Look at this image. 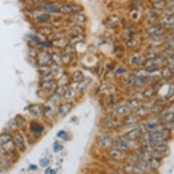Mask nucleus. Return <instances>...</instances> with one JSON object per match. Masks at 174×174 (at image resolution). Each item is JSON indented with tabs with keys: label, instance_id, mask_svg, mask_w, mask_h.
<instances>
[{
	"label": "nucleus",
	"instance_id": "35",
	"mask_svg": "<svg viewBox=\"0 0 174 174\" xmlns=\"http://www.w3.org/2000/svg\"><path fill=\"white\" fill-rule=\"evenodd\" d=\"M156 93V88L152 87V88H150L148 89H147L146 91L144 93V95L146 97H150L153 96Z\"/></svg>",
	"mask_w": 174,
	"mask_h": 174
},
{
	"label": "nucleus",
	"instance_id": "14",
	"mask_svg": "<svg viewBox=\"0 0 174 174\" xmlns=\"http://www.w3.org/2000/svg\"><path fill=\"white\" fill-rule=\"evenodd\" d=\"M141 134H142V132H141L140 129H133V130H130L128 132H127L126 134L124 135V138L126 139V140L133 141L138 139L139 137L140 136Z\"/></svg>",
	"mask_w": 174,
	"mask_h": 174
},
{
	"label": "nucleus",
	"instance_id": "13",
	"mask_svg": "<svg viewBox=\"0 0 174 174\" xmlns=\"http://www.w3.org/2000/svg\"><path fill=\"white\" fill-rule=\"evenodd\" d=\"M120 22V19L116 15H111L107 19L105 25L108 28H115Z\"/></svg>",
	"mask_w": 174,
	"mask_h": 174
},
{
	"label": "nucleus",
	"instance_id": "46",
	"mask_svg": "<svg viewBox=\"0 0 174 174\" xmlns=\"http://www.w3.org/2000/svg\"><path fill=\"white\" fill-rule=\"evenodd\" d=\"M57 136L59 137V138L66 139L67 138V134H66V132H65V131L61 130L57 133Z\"/></svg>",
	"mask_w": 174,
	"mask_h": 174
},
{
	"label": "nucleus",
	"instance_id": "31",
	"mask_svg": "<svg viewBox=\"0 0 174 174\" xmlns=\"http://www.w3.org/2000/svg\"><path fill=\"white\" fill-rule=\"evenodd\" d=\"M51 57L53 61H55L57 65H63L64 63L62 61V57H61V55H59L57 54H54L53 55L51 56Z\"/></svg>",
	"mask_w": 174,
	"mask_h": 174
},
{
	"label": "nucleus",
	"instance_id": "18",
	"mask_svg": "<svg viewBox=\"0 0 174 174\" xmlns=\"http://www.w3.org/2000/svg\"><path fill=\"white\" fill-rule=\"evenodd\" d=\"M42 88L44 90L49 92L56 89V84L52 80L44 81L42 84Z\"/></svg>",
	"mask_w": 174,
	"mask_h": 174
},
{
	"label": "nucleus",
	"instance_id": "11",
	"mask_svg": "<svg viewBox=\"0 0 174 174\" xmlns=\"http://www.w3.org/2000/svg\"><path fill=\"white\" fill-rule=\"evenodd\" d=\"M124 171L127 174H145L146 172L141 169L137 165H126L124 167Z\"/></svg>",
	"mask_w": 174,
	"mask_h": 174
},
{
	"label": "nucleus",
	"instance_id": "6",
	"mask_svg": "<svg viewBox=\"0 0 174 174\" xmlns=\"http://www.w3.org/2000/svg\"><path fill=\"white\" fill-rule=\"evenodd\" d=\"M109 156L112 159L117 160V161H123L127 157L126 152L113 148L109 151Z\"/></svg>",
	"mask_w": 174,
	"mask_h": 174
},
{
	"label": "nucleus",
	"instance_id": "8",
	"mask_svg": "<svg viewBox=\"0 0 174 174\" xmlns=\"http://www.w3.org/2000/svg\"><path fill=\"white\" fill-rule=\"evenodd\" d=\"M127 84L130 86L137 87V88H142L143 86H144L146 83L142 79H140L133 74L129 76L127 80Z\"/></svg>",
	"mask_w": 174,
	"mask_h": 174
},
{
	"label": "nucleus",
	"instance_id": "3",
	"mask_svg": "<svg viewBox=\"0 0 174 174\" xmlns=\"http://www.w3.org/2000/svg\"><path fill=\"white\" fill-rule=\"evenodd\" d=\"M37 61L40 66H49L53 62L51 56L46 52H41L38 54Z\"/></svg>",
	"mask_w": 174,
	"mask_h": 174
},
{
	"label": "nucleus",
	"instance_id": "50",
	"mask_svg": "<svg viewBox=\"0 0 174 174\" xmlns=\"http://www.w3.org/2000/svg\"><path fill=\"white\" fill-rule=\"evenodd\" d=\"M37 166L36 165H30V170H36L37 169Z\"/></svg>",
	"mask_w": 174,
	"mask_h": 174
},
{
	"label": "nucleus",
	"instance_id": "2",
	"mask_svg": "<svg viewBox=\"0 0 174 174\" xmlns=\"http://www.w3.org/2000/svg\"><path fill=\"white\" fill-rule=\"evenodd\" d=\"M84 8L78 4H67L64 5L59 8V12L63 14H77L83 10Z\"/></svg>",
	"mask_w": 174,
	"mask_h": 174
},
{
	"label": "nucleus",
	"instance_id": "27",
	"mask_svg": "<svg viewBox=\"0 0 174 174\" xmlns=\"http://www.w3.org/2000/svg\"><path fill=\"white\" fill-rule=\"evenodd\" d=\"M148 162H149V164H150V165L151 169H157L160 165L159 160L156 159V158H152Z\"/></svg>",
	"mask_w": 174,
	"mask_h": 174
},
{
	"label": "nucleus",
	"instance_id": "20",
	"mask_svg": "<svg viewBox=\"0 0 174 174\" xmlns=\"http://www.w3.org/2000/svg\"><path fill=\"white\" fill-rule=\"evenodd\" d=\"M31 131L35 134H40L44 131V127L38 123H32L30 126Z\"/></svg>",
	"mask_w": 174,
	"mask_h": 174
},
{
	"label": "nucleus",
	"instance_id": "38",
	"mask_svg": "<svg viewBox=\"0 0 174 174\" xmlns=\"http://www.w3.org/2000/svg\"><path fill=\"white\" fill-rule=\"evenodd\" d=\"M38 31H39L40 34L46 36H49L52 33V30L50 28H41L39 29V30Z\"/></svg>",
	"mask_w": 174,
	"mask_h": 174
},
{
	"label": "nucleus",
	"instance_id": "49",
	"mask_svg": "<svg viewBox=\"0 0 174 174\" xmlns=\"http://www.w3.org/2000/svg\"><path fill=\"white\" fill-rule=\"evenodd\" d=\"M29 37H30L31 39L35 40V41H38V40H40V38L36 35H29Z\"/></svg>",
	"mask_w": 174,
	"mask_h": 174
},
{
	"label": "nucleus",
	"instance_id": "37",
	"mask_svg": "<svg viewBox=\"0 0 174 174\" xmlns=\"http://www.w3.org/2000/svg\"><path fill=\"white\" fill-rule=\"evenodd\" d=\"M84 39V36L83 35H78V36H74V37H73L72 39L70 40V45H74L75 44L77 43V42H81V40H83Z\"/></svg>",
	"mask_w": 174,
	"mask_h": 174
},
{
	"label": "nucleus",
	"instance_id": "22",
	"mask_svg": "<svg viewBox=\"0 0 174 174\" xmlns=\"http://www.w3.org/2000/svg\"><path fill=\"white\" fill-rule=\"evenodd\" d=\"M72 81L74 82L79 83L84 79V75L81 71H76L72 75Z\"/></svg>",
	"mask_w": 174,
	"mask_h": 174
},
{
	"label": "nucleus",
	"instance_id": "17",
	"mask_svg": "<svg viewBox=\"0 0 174 174\" xmlns=\"http://www.w3.org/2000/svg\"><path fill=\"white\" fill-rule=\"evenodd\" d=\"M30 112L34 117L38 118L42 115V109L41 106L38 104H34V105L31 106L30 107Z\"/></svg>",
	"mask_w": 174,
	"mask_h": 174
},
{
	"label": "nucleus",
	"instance_id": "1",
	"mask_svg": "<svg viewBox=\"0 0 174 174\" xmlns=\"http://www.w3.org/2000/svg\"><path fill=\"white\" fill-rule=\"evenodd\" d=\"M169 134V130H166V129L152 132L149 134L148 143L152 144L153 146L163 144V142L167 139Z\"/></svg>",
	"mask_w": 174,
	"mask_h": 174
},
{
	"label": "nucleus",
	"instance_id": "23",
	"mask_svg": "<svg viewBox=\"0 0 174 174\" xmlns=\"http://www.w3.org/2000/svg\"><path fill=\"white\" fill-rule=\"evenodd\" d=\"M161 75L165 79L169 80V79L173 78V70H171V68H169V67H165V68L162 69Z\"/></svg>",
	"mask_w": 174,
	"mask_h": 174
},
{
	"label": "nucleus",
	"instance_id": "51",
	"mask_svg": "<svg viewBox=\"0 0 174 174\" xmlns=\"http://www.w3.org/2000/svg\"><path fill=\"white\" fill-rule=\"evenodd\" d=\"M50 174H56V171L54 169H51L49 171Z\"/></svg>",
	"mask_w": 174,
	"mask_h": 174
},
{
	"label": "nucleus",
	"instance_id": "41",
	"mask_svg": "<svg viewBox=\"0 0 174 174\" xmlns=\"http://www.w3.org/2000/svg\"><path fill=\"white\" fill-rule=\"evenodd\" d=\"M44 9L46 10V11L49 13H54L57 12V8L55 6H47L44 8Z\"/></svg>",
	"mask_w": 174,
	"mask_h": 174
},
{
	"label": "nucleus",
	"instance_id": "5",
	"mask_svg": "<svg viewBox=\"0 0 174 174\" xmlns=\"http://www.w3.org/2000/svg\"><path fill=\"white\" fill-rule=\"evenodd\" d=\"M113 139L112 136L109 134H105L100 136L98 139V143L102 148H108L112 147Z\"/></svg>",
	"mask_w": 174,
	"mask_h": 174
},
{
	"label": "nucleus",
	"instance_id": "33",
	"mask_svg": "<svg viewBox=\"0 0 174 174\" xmlns=\"http://www.w3.org/2000/svg\"><path fill=\"white\" fill-rule=\"evenodd\" d=\"M50 19H51V17H50L49 15L42 14L40 15L39 17H38L37 21L39 23H45V22H47L48 21H49Z\"/></svg>",
	"mask_w": 174,
	"mask_h": 174
},
{
	"label": "nucleus",
	"instance_id": "40",
	"mask_svg": "<svg viewBox=\"0 0 174 174\" xmlns=\"http://www.w3.org/2000/svg\"><path fill=\"white\" fill-rule=\"evenodd\" d=\"M67 89H68L67 86L66 87L65 86H61L60 87H59V88H57V94L59 95H64Z\"/></svg>",
	"mask_w": 174,
	"mask_h": 174
},
{
	"label": "nucleus",
	"instance_id": "15",
	"mask_svg": "<svg viewBox=\"0 0 174 174\" xmlns=\"http://www.w3.org/2000/svg\"><path fill=\"white\" fill-rule=\"evenodd\" d=\"M131 111H132V108L128 105L119 106L115 109L116 113L119 116L128 115L131 113Z\"/></svg>",
	"mask_w": 174,
	"mask_h": 174
},
{
	"label": "nucleus",
	"instance_id": "44",
	"mask_svg": "<svg viewBox=\"0 0 174 174\" xmlns=\"http://www.w3.org/2000/svg\"><path fill=\"white\" fill-rule=\"evenodd\" d=\"M59 97H60V95H59L57 94V93H56L55 95H54L53 96L51 97V102H52V103H53V104H57V103H58V102L60 101V98H58V99H57V98Z\"/></svg>",
	"mask_w": 174,
	"mask_h": 174
},
{
	"label": "nucleus",
	"instance_id": "4",
	"mask_svg": "<svg viewBox=\"0 0 174 174\" xmlns=\"http://www.w3.org/2000/svg\"><path fill=\"white\" fill-rule=\"evenodd\" d=\"M0 146L3 147V148L8 146L6 150L7 151H12L14 150L12 138L10 135L8 134H3L0 136Z\"/></svg>",
	"mask_w": 174,
	"mask_h": 174
},
{
	"label": "nucleus",
	"instance_id": "45",
	"mask_svg": "<svg viewBox=\"0 0 174 174\" xmlns=\"http://www.w3.org/2000/svg\"><path fill=\"white\" fill-rule=\"evenodd\" d=\"M54 152H59V151L62 150H63V146L57 143H56L55 144V145H54Z\"/></svg>",
	"mask_w": 174,
	"mask_h": 174
},
{
	"label": "nucleus",
	"instance_id": "19",
	"mask_svg": "<svg viewBox=\"0 0 174 174\" xmlns=\"http://www.w3.org/2000/svg\"><path fill=\"white\" fill-rule=\"evenodd\" d=\"M92 80L90 78H86L84 79L81 82H80L77 85V90L79 92H83L86 89L87 87L90 84Z\"/></svg>",
	"mask_w": 174,
	"mask_h": 174
},
{
	"label": "nucleus",
	"instance_id": "32",
	"mask_svg": "<svg viewBox=\"0 0 174 174\" xmlns=\"http://www.w3.org/2000/svg\"><path fill=\"white\" fill-rule=\"evenodd\" d=\"M136 114L137 116L139 117H145L148 114V108L145 107H140L137 110Z\"/></svg>",
	"mask_w": 174,
	"mask_h": 174
},
{
	"label": "nucleus",
	"instance_id": "10",
	"mask_svg": "<svg viewBox=\"0 0 174 174\" xmlns=\"http://www.w3.org/2000/svg\"><path fill=\"white\" fill-rule=\"evenodd\" d=\"M13 143L14 144L16 145L17 148H18L19 150L21 151H23L25 150V142H24V139H23V137L22 136V135L20 134H17L15 136L13 137L12 139Z\"/></svg>",
	"mask_w": 174,
	"mask_h": 174
},
{
	"label": "nucleus",
	"instance_id": "21",
	"mask_svg": "<svg viewBox=\"0 0 174 174\" xmlns=\"http://www.w3.org/2000/svg\"><path fill=\"white\" fill-rule=\"evenodd\" d=\"M174 17L173 15H166L161 19V22L165 26H173Z\"/></svg>",
	"mask_w": 174,
	"mask_h": 174
},
{
	"label": "nucleus",
	"instance_id": "30",
	"mask_svg": "<svg viewBox=\"0 0 174 174\" xmlns=\"http://www.w3.org/2000/svg\"><path fill=\"white\" fill-rule=\"evenodd\" d=\"M162 119L165 121V123L173 122V113H166L165 115H162Z\"/></svg>",
	"mask_w": 174,
	"mask_h": 174
},
{
	"label": "nucleus",
	"instance_id": "12",
	"mask_svg": "<svg viewBox=\"0 0 174 174\" xmlns=\"http://www.w3.org/2000/svg\"><path fill=\"white\" fill-rule=\"evenodd\" d=\"M147 33L152 36L163 35V34L165 33V30L162 27L152 26L147 30Z\"/></svg>",
	"mask_w": 174,
	"mask_h": 174
},
{
	"label": "nucleus",
	"instance_id": "39",
	"mask_svg": "<svg viewBox=\"0 0 174 174\" xmlns=\"http://www.w3.org/2000/svg\"><path fill=\"white\" fill-rule=\"evenodd\" d=\"M128 47L130 48H134L138 45V41L135 39H130L126 42Z\"/></svg>",
	"mask_w": 174,
	"mask_h": 174
},
{
	"label": "nucleus",
	"instance_id": "24",
	"mask_svg": "<svg viewBox=\"0 0 174 174\" xmlns=\"http://www.w3.org/2000/svg\"><path fill=\"white\" fill-rule=\"evenodd\" d=\"M86 17L85 15L81 14V13H77L72 17V20L74 22L77 23V24H81V23H84L86 21Z\"/></svg>",
	"mask_w": 174,
	"mask_h": 174
},
{
	"label": "nucleus",
	"instance_id": "29",
	"mask_svg": "<svg viewBox=\"0 0 174 174\" xmlns=\"http://www.w3.org/2000/svg\"><path fill=\"white\" fill-rule=\"evenodd\" d=\"M139 157L144 161H149L152 158V155H151V152L147 150H144L142 152Z\"/></svg>",
	"mask_w": 174,
	"mask_h": 174
},
{
	"label": "nucleus",
	"instance_id": "47",
	"mask_svg": "<svg viewBox=\"0 0 174 174\" xmlns=\"http://www.w3.org/2000/svg\"><path fill=\"white\" fill-rule=\"evenodd\" d=\"M173 95V86H171V88H170V90L169 91V93L167 95L166 97L167 98H170Z\"/></svg>",
	"mask_w": 174,
	"mask_h": 174
},
{
	"label": "nucleus",
	"instance_id": "26",
	"mask_svg": "<svg viewBox=\"0 0 174 174\" xmlns=\"http://www.w3.org/2000/svg\"><path fill=\"white\" fill-rule=\"evenodd\" d=\"M154 150L157 151V152L162 154V155H164L167 152L168 148L164 144H160L157 145H154Z\"/></svg>",
	"mask_w": 174,
	"mask_h": 174
},
{
	"label": "nucleus",
	"instance_id": "48",
	"mask_svg": "<svg viewBox=\"0 0 174 174\" xmlns=\"http://www.w3.org/2000/svg\"><path fill=\"white\" fill-rule=\"evenodd\" d=\"M139 58L137 56H133L131 59V63L133 64H137V63H139Z\"/></svg>",
	"mask_w": 174,
	"mask_h": 174
},
{
	"label": "nucleus",
	"instance_id": "16",
	"mask_svg": "<svg viewBox=\"0 0 174 174\" xmlns=\"http://www.w3.org/2000/svg\"><path fill=\"white\" fill-rule=\"evenodd\" d=\"M117 121L116 119H113L112 117H107L102 121V125L104 127H107V128H111L117 125Z\"/></svg>",
	"mask_w": 174,
	"mask_h": 174
},
{
	"label": "nucleus",
	"instance_id": "9",
	"mask_svg": "<svg viewBox=\"0 0 174 174\" xmlns=\"http://www.w3.org/2000/svg\"><path fill=\"white\" fill-rule=\"evenodd\" d=\"M72 108V103H65L61 104L58 108L57 113L60 117H64L68 115Z\"/></svg>",
	"mask_w": 174,
	"mask_h": 174
},
{
	"label": "nucleus",
	"instance_id": "36",
	"mask_svg": "<svg viewBox=\"0 0 174 174\" xmlns=\"http://www.w3.org/2000/svg\"><path fill=\"white\" fill-rule=\"evenodd\" d=\"M16 124L17 126L21 127V128H23V127L26 126V121H25V119H23V117H21V116H18L16 121Z\"/></svg>",
	"mask_w": 174,
	"mask_h": 174
},
{
	"label": "nucleus",
	"instance_id": "43",
	"mask_svg": "<svg viewBox=\"0 0 174 174\" xmlns=\"http://www.w3.org/2000/svg\"><path fill=\"white\" fill-rule=\"evenodd\" d=\"M163 111V108H162V106H155L153 108V109H152V112L156 114H158V113H160L161 112Z\"/></svg>",
	"mask_w": 174,
	"mask_h": 174
},
{
	"label": "nucleus",
	"instance_id": "28",
	"mask_svg": "<svg viewBox=\"0 0 174 174\" xmlns=\"http://www.w3.org/2000/svg\"><path fill=\"white\" fill-rule=\"evenodd\" d=\"M40 72L44 77L48 76L51 72V69L49 66H40Z\"/></svg>",
	"mask_w": 174,
	"mask_h": 174
},
{
	"label": "nucleus",
	"instance_id": "25",
	"mask_svg": "<svg viewBox=\"0 0 174 174\" xmlns=\"http://www.w3.org/2000/svg\"><path fill=\"white\" fill-rule=\"evenodd\" d=\"M70 32L72 35L74 36H78V35H82L84 34V29L81 28L79 26H75L71 28Z\"/></svg>",
	"mask_w": 174,
	"mask_h": 174
},
{
	"label": "nucleus",
	"instance_id": "7",
	"mask_svg": "<svg viewBox=\"0 0 174 174\" xmlns=\"http://www.w3.org/2000/svg\"><path fill=\"white\" fill-rule=\"evenodd\" d=\"M113 149H117L124 152H126L130 150V146L128 143L123 139H117L115 141L113 140V145H112Z\"/></svg>",
	"mask_w": 174,
	"mask_h": 174
},
{
	"label": "nucleus",
	"instance_id": "34",
	"mask_svg": "<svg viewBox=\"0 0 174 174\" xmlns=\"http://www.w3.org/2000/svg\"><path fill=\"white\" fill-rule=\"evenodd\" d=\"M64 95L66 99H72V98L75 96V92L72 88H68V89L66 90V91L65 94Z\"/></svg>",
	"mask_w": 174,
	"mask_h": 174
},
{
	"label": "nucleus",
	"instance_id": "42",
	"mask_svg": "<svg viewBox=\"0 0 174 174\" xmlns=\"http://www.w3.org/2000/svg\"><path fill=\"white\" fill-rule=\"evenodd\" d=\"M39 163L42 167H46L49 165V160L46 158H42V159L40 160Z\"/></svg>",
	"mask_w": 174,
	"mask_h": 174
}]
</instances>
